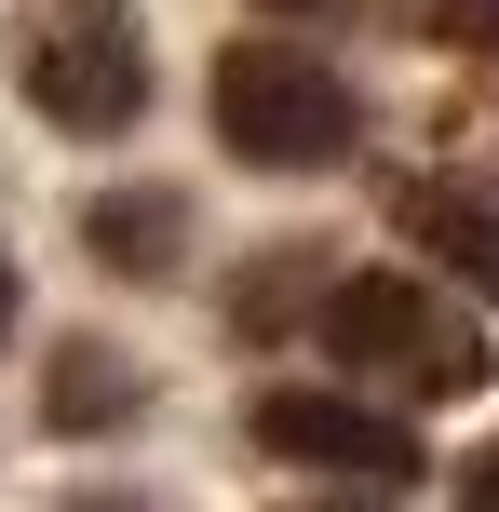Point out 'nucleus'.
Masks as SVG:
<instances>
[{"label":"nucleus","mask_w":499,"mask_h":512,"mask_svg":"<svg viewBox=\"0 0 499 512\" xmlns=\"http://www.w3.org/2000/svg\"><path fill=\"white\" fill-rule=\"evenodd\" d=\"M419 14H432V41H446V54L499 68V0H419Z\"/></svg>","instance_id":"nucleus-10"},{"label":"nucleus","mask_w":499,"mask_h":512,"mask_svg":"<svg viewBox=\"0 0 499 512\" xmlns=\"http://www.w3.org/2000/svg\"><path fill=\"white\" fill-rule=\"evenodd\" d=\"M311 337L338 351L351 391H392V405H459V391H486V337H473V310L432 297V283H405V270H351V283H324Z\"/></svg>","instance_id":"nucleus-1"},{"label":"nucleus","mask_w":499,"mask_h":512,"mask_svg":"<svg viewBox=\"0 0 499 512\" xmlns=\"http://www.w3.org/2000/svg\"><path fill=\"white\" fill-rule=\"evenodd\" d=\"M338 512H351V499H338Z\"/></svg>","instance_id":"nucleus-15"},{"label":"nucleus","mask_w":499,"mask_h":512,"mask_svg":"<svg viewBox=\"0 0 499 512\" xmlns=\"http://www.w3.org/2000/svg\"><path fill=\"white\" fill-rule=\"evenodd\" d=\"M81 243H95V270L162 283L189 256V189H95V203H81Z\"/></svg>","instance_id":"nucleus-6"},{"label":"nucleus","mask_w":499,"mask_h":512,"mask_svg":"<svg viewBox=\"0 0 499 512\" xmlns=\"http://www.w3.org/2000/svg\"><path fill=\"white\" fill-rule=\"evenodd\" d=\"M446 499H459V512H499V445H473V459L446 472Z\"/></svg>","instance_id":"nucleus-11"},{"label":"nucleus","mask_w":499,"mask_h":512,"mask_svg":"<svg viewBox=\"0 0 499 512\" xmlns=\"http://www.w3.org/2000/svg\"><path fill=\"white\" fill-rule=\"evenodd\" d=\"M0 337H14V256H0Z\"/></svg>","instance_id":"nucleus-13"},{"label":"nucleus","mask_w":499,"mask_h":512,"mask_svg":"<svg viewBox=\"0 0 499 512\" xmlns=\"http://www.w3.org/2000/svg\"><path fill=\"white\" fill-rule=\"evenodd\" d=\"M257 445L270 459H297V472H351V486H419V432H405L392 405H365V391H270L257 405Z\"/></svg>","instance_id":"nucleus-4"},{"label":"nucleus","mask_w":499,"mask_h":512,"mask_svg":"<svg viewBox=\"0 0 499 512\" xmlns=\"http://www.w3.org/2000/svg\"><path fill=\"white\" fill-rule=\"evenodd\" d=\"M203 108H216V149H243L257 176H324L365 149V95L311 41H230L203 68Z\"/></svg>","instance_id":"nucleus-2"},{"label":"nucleus","mask_w":499,"mask_h":512,"mask_svg":"<svg viewBox=\"0 0 499 512\" xmlns=\"http://www.w3.org/2000/svg\"><path fill=\"white\" fill-rule=\"evenodd\" d=\"M392 230L419 243L432 270L459 283V297H486V310H499V203H486L473 176H405V189H392Z\"/></svg>","instance_id":"nucleus-5"},{"label":"nucleus","mask_w":499,"mask_h":512,"mask_svg":"<svg viewBox=\"0 0 499 512\" xmlns=\"http://www.w3.org/2000/svg\"><path fill=\"white\" fill-rule=\"evenodd\" d=\"M324 270V243H270V270L257 283H230V324H284V297Z\"/></svg>","instance_id":"nucleus-9"},{"label":"nucleus","mask_w":499,"mask_h":512,"mask_svg":"<svg viewBox=\"0 0 499 512\" xmlns=\"http://www.w3.org/2000/svg\"><path fill=\"white\" fill-rule=\"evenodd\" d=\"M14 95L54 135H135L149 122V27H135V0H27L14 14Z\"/></svg>","instance_id":"nucleus-3"},{"label":"nucleus","mask_w":499,"mask_h":512,"mask_svg":"<svg viewBox=\"0 0 499 512\" xmlns=\"http://www.w3.org/2000/svg\"><path fill=\"white\" fill-rule=\"evenodd\" d=\"M432 149H446L459 176H499V81H473V95L432 108Z\"/></svg>","instance_id":"nucleus-8"},{"label":"nucleus","mask_w":499,"mask_h":512,"mask_svg":"<svg viewBox=\"0 0 499 512\" xmlns=\"http://www.w3.org/2000/svg\"><path fill=\"white\" fill-rule=\"evenodd\" d=\"M68 512H135V499H68Z\"/></svg>","instance_id":"nucleus-14"},{"label":"nucleus","mask_w":499,"mask_h":512,"mask_svg":"<svg viewBox=\"0 0 499 512\" xmlns=\"http://www.w3.org/2000/svg\"><path fill=\"white\" fill-rule=\"evenodd\" d=\"M135 405H149V378H135L108 337H68L54 378H41V418H54V432H108V418H135Z\"/></svg>","instance_id":"nucleus-7"},{"label":"nucleus","mask_w":499,"mask_h":512,"mask_svg":"<svg viewBox=\"0 0 499 512\" xmlns=\"http://www.w3.org/2000/svg\"><path fill=\"white\" fill-rule=\"evenodd\" d=\"M257 14H378V0H257Z\"/></svg>","instance_id":"nucleus-12"}]
</instances>
